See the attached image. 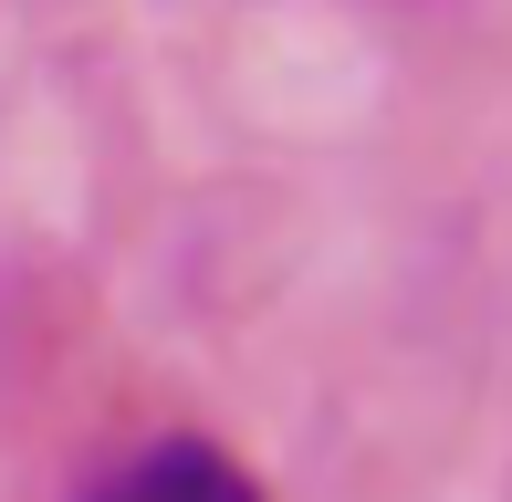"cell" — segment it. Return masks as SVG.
<instances>
[{"instance_id":"1","label":"cell","mask_w":512,"mask_h":502,"mask_svg":"<svg viewBox=\"0 0 512 502\" xmlns=\"http://www.w3.org/2000/svg\"><path fill=\"white\" fill-rule=\"evenodd\" d=\"M84 502H262V482H251L241 461H230L220 440H147L126 471H105Z\"/></svg>"}]
</instances>
